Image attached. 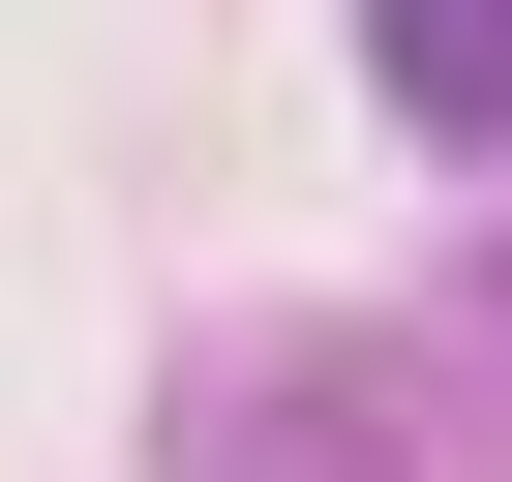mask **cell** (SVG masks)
Segmentation results:
<instances>
[{
    "instance_id": "6da1fadb",
    "label": "cell",
    "mask_w": 512,
    "mask_h": 482,
    "mask_svg": "<svg viewBox=\"0 0 512 482\" xmlns=\"http://www.w3.org/2000/svg\"><path fill=\"white\" fill-rule=\"evenodd\" d=\"M452 392H392L362 332H302V362H211V422H181V482H392Z\"/></svg>"
},
{
    "instance_id": "7a4b0ae2",
    "label": "cell",
    "mask_w": 512,
    "mask_h": 482,
    "mask_svg": "<svg viewBox=\"0 0 512 482\" xmlns=\"http://www.w3.org/2000/svg\"><path fill=\"white\" fill-rule=\"evenodd\" d=\"M362 91L422 151H512V0H362Z\"/></svg>"
}]
</instances>
